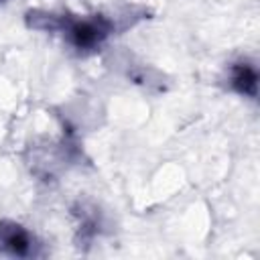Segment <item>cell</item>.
<instances>
[{
	"instance_id": "3",
	"label": "cell",
	"mask_w": 260,
	"mask_h": 260,
	"mask_svg": "<svg viewBox=\"0 0 260 260\" xmlns=\"http://www.w3.org/2000/svg\"><path fill=\"white\" fill-rule=\"evenodd\" d=\"M232 85L244 93V95H256V87H258V75H256V69L246 65V63H240L232 69Z\"/></svg>"
},
{
	"instance_id": "1",
	"label": "cell",
	"mask_w": 260,
	"mask_h": 260,
	"mask_svg": "<svg viewBox=\"0 0 260 260\" xmlns=\"http://www.w3.org/2000/svg\"><path fill=\"white\" fill-rule=\"evenodd\" d=\"M110 32V24L104 18H91V20H79L69 28L71 41L79 49H89L100 45Z\"/></svg>"
},
{
	"instance_id": "2",
	"label": "cell",
	"mask_w": 260,
	"mask_h": 260,
	"mask_svg": "<svg viewBox=\"0 0 260 260\" xmlns=\"http://www.w3.org/2000/svg\"><path fill=\"white\" fill-rule=\"evenodd\" d=\"M0 240H2L4 248L10 250L12 254H26L30 248L28 234L16 223H4L0 228Z\"/></svg>"
}]
</instances>
